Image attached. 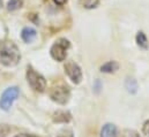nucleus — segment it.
<instances>
[{
  "label": "nucleus",
  "mask_w": 149,
  "mask_h": 137,
  "mask_svg": "<svg viewBox=\"0 0 149 137\" xmlns=\"http://www.w3.org/2000/svg\"><path fill=\"white\" fill-rule=\"evenodd\" d=\"M27 81L33 90L37 92H44L46 89V80L43 75L37 73L33 67H28L27 69Z\"/></svg>",
  "instance_id": "obj_2"
},
{
  "label": "nucleus",
  "mask_w": 149,
  "mask_h": 137,
  "mask_svg": "<svg viewBox=\"0 0 149 137\" xmlns=\"http://www.w3.org/2000/svg\"><path fill=\"white\" fill-rule=\"evenodd\" d=\"M54 2H56L57 5H64V3L67 2V0H54Z\"/></svg>",
  "instance_id": "obj_18"
},
{
  "label": "nucleus",
  "mask_w": 149,
  "mask_h": 137,
  "mask_svg": "<svg viewBox=\"0 0 149 137\" xmlns=\"http://www.w3.org/2000/svg\"><path fill=\"white\" fill-rule=\"evenodd\" d=\"M22 6V0H9L7 3V9L8 10H16Z\"/></svg>",
  "instance_id": "obj_13"
},
{
  "label": "nucleus",
  "mask_w": 149,
  "mask_h": 137,
  "mask_svg": "<svg viewBox=\"0 0 149 137\" xmlns=\"http://www.w3.org/2000/svg\"><path fill=\"white\" fill-rule=\"evenodd\" d=\"M136 43L141 48H143V50L148 48V39H147L146 35L143 34L142 31L138 33V35H136Z\"/></svg>",
  "instance_id": "obj_11"
},
{
  "label": "nucleus",
  "mask_w": 149,
  "mask_h": 137,
  "mask_svg": "<svg viewBox=\"0 0 149 137\" xmlns=\"http://www.w3.org/2000/svg\"><path fill=\"white\" fill-rule=\"evenodd\" d=\"M101 137H118L117 128L112 123H107L101 130Z\"/></svg>",
  "instance_id": "obj_7"
},
{
  "label": "nucleus",
  "mask_w": 149,
  "mask_h": 137,
  "mask_svg": "<svg viewBox=\"0 0 149 137\" xmlns=\"http://www.w3.org/2000/svg\"><path fill=\"white\" fill-rule=\"evenodd\" d=\"M53 120L54 122H70L71 121V114L66 111H58L53 114Z\"/></svg>",
  "instance_id": "obj_9"
},
{
  "label": "nucleus",
  "mask_w": 149,
  "mask_h": 137,
  "mask_svg": "<svg viewBox=\"0 0 149 137\" xmlns=\"http://www.w3.org/2000/svg\"><path fill=\"white\" fill-rule=\"evenodd\" d=\"M123 137H140V135H139L136 131H134V130L127 129V130H124Z\"/></svg>",
  "instance_id": "obj_15"
},
{
  "label": "nucleus",
  "mask_w": 149,
  "mask_h": 137,
  "mask_svg": "<svg viewBox=\"0 0 149 137\" xmlns=\"http://www.w3.org/2000/svg\"><path fill=\"white\" fill-rule=\"evenodd\" d=\"M14 137H36V136L29 135V134H21V135H16V136H14Z\"/></svg>",
  "instance_id": "obj_19"
},
{
  "label": "nucleus",
  "mask_w": 149,
  "mask_h": 137,
  "mask_svg": "<svg viewBox=\"0 0 149 137\" xmlns=\"http://www.w3.org/2000/svg\"><path fill=\"white\" fill-rule=\"evenodd\" d=\"M19 93H20V91H19V88H16V86H10V88L6 89L0 98V108L3 111L10 109L13 103L17 99Z\"/></svg>",
  "instance_id": "obj_5"
},
{
  "label": "nucleus",
  "mask_w": 149,
  "mask_h": 137,
  "mask_svg": "<svg viewBox=\"0 0 149 137\" xmlns=\"http://www.w3.org/2000/svg\"><path fill=\"white\" fill-rule=\"evenodd\" d=\"M118 68H119V65L116 61H109V62H107L105 65H103L101 67V71H103V73H114L116 70H118Z\"/></svg>",
  "instance_id": "obj_10"
},
{
  "label": "nucleus",
  "mask_w": 149,
  "mask_h": 137,
  "mask_svg": "<svg viewBox=\"0 0 149 137\" xmlns=\"http://www.w3.org/2000/svg\"><path fill=\"white\" fill-rule=\"evenodd\" d=\"M50 98L59 105H66L71 98V90L65 84L53 86L50 91Z\"/></svg>",
  "instance_id": "obj_4"
},
{
  "label": "nucleus",
  "mask_w": 149,
  "mask_h": 137,
  "mask_svg": "<svg viewBox=\"0 0 149 137\" xmlns=\"http://www.w3.org/2000/svg\"><path fill=\"white\" fill-rule=\"evenodd\" d=\"M70 46L71 44L66 38H59L58 40H56L50 50L51 57L57 61H64L67 57V51Z\"/></svg>",
  "instance_id": "obj_3"
},
{
  "label": "nucleus",
  "mask_w": 149,
  "mask_h": 137,
  "mask_svg": "<svg viewBox=\"0 0 149 137\" xmlns=\"http://www.w3.org/2000/svg\"><path fill=\"white\" fill-rule=\"evenodd\" d=\"M142 133L146 137H149V120L146 121L143 123V127H142Z\"/></svg>",
  "instance_id": "obj_17"
},
{
  "label": "nucleus",
  "mask_w": 149,
  "mask_h": 137,
  "mask_svg": "<svg viewBox=\"0 0 149 137\" xmlns=\"http://www.w3.org/2000/svg\"><path fill=\"white\" fill-rule=\"evenodd\" d=\"M2 7V0H0V8Z\"/></svg>",
  "instance_id": "obj_20"
},
{
  "label": "nucleus",
  "mask_w": 149,
  "mask_h": 137,
  "mask_svg": "<svg viewBox=\"0 0 149 137\" xmlns=\"http://www.w3.org/2000/svg\"><path fill=\"white\" fill-rule=\"evenodd\" d=\"M125 86H126L127 91L131 92V93H135L136 90H138V83H136L135 80H132V78H128V80L126 81Z\"/></svg>",
  "instance_id": "obj_12"
},
{
  "label": "nucleus",
  "mask_w": 149,
  "mask_h": 137,
  "mask_svg": "<svg viewBox=\"0 0 149 137\" xmlns=\"http://www.w3.org/2000/svg\"><path fill=\"white\" fill-rule=\"evenodd\" d=\"M100 0H83V6L86 8H94L98 5Z\"/></svg>",
  "instance_id": "obj_14"
},
{
  "label": "nucleus",
  "mask_w": 149,
  "mask_h": 137,
  "mask_svg": "<svg viewBox=\"0 0 149 137\" xmlns=\"http://www.w3.org/2000/svg\"><path fill=\"white\" fill-rule=\"evenodd\" d=\"M21 59L17 46L12 42L0 43V64L6 67H14Z\"/></svg>",
  "instance_id": "obj_1"
},
{
  "label": "nucleus",
  "mask_w": 149,
  "mask_h": 137,
  "mask_svg": "<svg viewBox=\"0 0 149 137\" xmlns=\"http://www.w3.org/2000/svg\"><path fill=\"white\" fill-rule=\"evenodd\" d=\"M36 30L35 29H33V28H30V27H27V28H24L23 30H22V33H21V37H22V39H23V42H26V43H31L35 38H36Z\"/></svg>",
  "instance_id": "obj_8"
},
{
  "label": "nucleus",
  "mask_w": 149,
  "mask_h": 137,
  "mask_svg": "<svg viewBox=\"0 0 149 137\" xmlns=\"http://www.w3.org/2000/svg\"><path fill=\"white\" fill-rule=\"evenodd\" d=\"M65 73L67 74V76L70 77V80L75 83V84H80L82 81V71L81 68L79 67V65H76L74 61H67L65 65Z\"/></svg>",
  "instance_id": "obj_6"
},
{
  "label": "nucleus",
  "mask_w": 149,
  "mask_h": 137,
  "mask_svg": "<svg viewBox=\"0 0 149 137\" xmlns=\"http://www.w3.org/2000/svg\"><path fill=\"white\" fill-rule=\"evenodd\" d=\"M57 137H74L73 136V133L72 130H68V129H63Z\"/></svg>",
  "instance_id": "obj_16"
}]
</instances>
